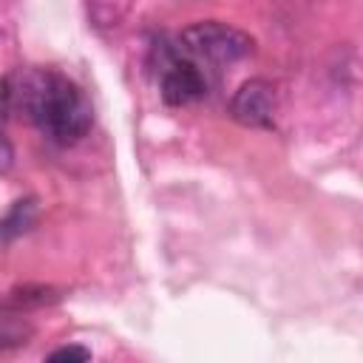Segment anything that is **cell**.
I'll return each mask as SVG.
<instances>
[{
    "label": "cell",
    "mask_w": 363,
    "mask_h": 363,
    "mask_svg": "<svg viewBox=\"0 0 363 363\" xmlns=\"http://www.w3.org/2000/svg\"><path fill=\"white\" fill-rule=\"evenodd\" d=\"M11 105L54 145H77L94 125L88 96L65 74L51 68H28L11 82Z\"/></svg>",
    "instance_id": "cell-1"
},
{
    "label": "cell",
    "mask_w": 363,
    "mask_h": 363,
    "mask_svg": "<svg viewBox=\"0 0 363 363\" xmlns=\"http://www.w3.org/2000/svg\"><path fill=\"white\" fill-rule=\"evenodd\" d=\"M176 45L184 57L196 60L199 65L201 62L204 65H230V62L250 57L255 48V40L235 26H227L218 20H201V23L187 26L179 34Z\"/></svg>",
    "instance_id": "cell-2"
},
{
    "label": "cell",
    "mask_w": 363,
    "mask_h": 363,
    "mask_svg": "<svg viewBox=\"0 0 363 363\" xmlns=\"http://www.w3.org/2000/svg\"><path fill=\"white\" fill-rule=\"evenodd\" d=\"M159 91L162 99L173 108L193 105L207 94V79L204 71L196 60L184 57L179 45H162L159 48Z\"/></svg>",
    "instance_id": "cell-3"
},
{
    "label": "cell",
    "mask_w": 363,
    "mask_h": 363,
    "mask_svg": "<svg viewBox=\"0 0 363 363\" xmlns=\"http://www.w3.org/2000/svg\"><path fill=\"white\" fill-rule=\"evenodd\" d=\"M278 111L275 85L269 79H247L230 99V116L244 128H272Z\"/></svg>",
    "instance_id": "cell-4"
},
{
    "label": "cell",
    "mask_w": 363,
    "mask_h": 363,
    "mask_svg": "<svg viewBox=\"0 0 363 363\" xmlns=\"http://www.w3.org/2000/svg\"><path fill=\"white\" fill-rule=\"evenodd\" d=\"M37 218V201L34 199H17L9 213L0 218V244L14 241L17 235H23Z\"/></svg>",
    "instance_id": "cell-5"
},
{
    "label": "cell",
    "mask_w": 363,
    "mask_h": 363,
    "mask_svg": "<svg viewBox=\"0 0 363 363\" xmlns=\"http://www.w3.org/2000/svg\"><path fill=\"white\" fill-rule=\"evenodd\" d=\"M48 360H91V349H85V346H60V349H54L51 354H48Z\"/></svg>",
    "instance_id": "cell-6"
},
{
    "label": "cell",
    "mask_w": 363,
    "mask_h": 363,
    "mask_svg": "<svg viewBox=\"0 0 363 363\" xmlns=\"http://www.w3.org/2000/svg\"><path fill=\"white\" fill-rule=\"evenodd\" d=\"M11 164H14V147H11V142L6 139V133L0 130V173L11 170Z\"/></svg>",
    "instance_id": "cell-7"
}]
</instances>
